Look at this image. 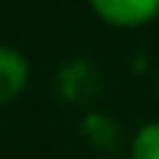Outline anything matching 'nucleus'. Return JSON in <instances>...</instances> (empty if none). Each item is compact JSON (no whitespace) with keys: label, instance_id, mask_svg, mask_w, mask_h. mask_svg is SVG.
Wrapping results in <instances>:
<instances>
[{"label":"nucleus","instance_id":"obj_1","mask_svg":"<svg viewBox=\"0 0 159 159\" xmlns=\"http://www.w3.org/2000/svg\"><path fill=\"white\" fill-rule=\"evenodd\" d=\"M91 10L116 28H140L159 16V0H94Z\"/></svg>","mask_w":159,"mask_h":159},{"label":"nucleus","instance_id":"obj_2","mask_svg":"<svg viewBox=\"0 0 159 159\" xmlns=\"http://www.w3.org/2000/svg\"><path fill=\"white\" fill-rule=\"evenodd\" d=\"M31 81V62L28 56L13 47V44H0V106L16 103Z\"/></svg>","mask_w":159,"mask_h":159},{"label":"nucleus","instance_id":"obj_3","mask_svg":"<svg viewBox=\"0 0 159 159\" xmlns=\"http://www.w3.org/2000/svg\"><path fill=\"white\" fill-rule=\"evenodd\" d=\"M91 78H94V69H88L84 62H72V66L59 69V88L72 103H78L91 91Z\"/></svg>","mask_w":159,"mask_h":159},{"label":"nucleus","instance_id":"obj_4","mask_svg":"<svg viewBox=\"0 0 159 159\" xmlns=\"http://www.w3.org/2000/svg\"><path fill=\"white\" fill-rule=\"evenodd\" d=\"M128 159H159V119L147 122L134 131L131 147H128Z\"/></svg>","mask_w":159,"mask_h":159},{"label":"nucleus","instance_id":"obj_5","mask_svg":"<svg viewBox=\"0 0 159 159\" xmlns=\"http://www.w3.org/2000/svg\"><path fill=\"white\" fill-rule=\"evenodd\" d=\"M84 134L91 137L94 147L109 150L112 140L119 137V128H116V122H112L109 116H103V112H91V116H84Z\"/></svg>","mask_w":159,"mask_h":159},{"label":"nucleus","instance_id":"obj_6","mask_svg":"<svg viewBox=\"0 0 159 159\" xmlns=\"http://www.w3.org/2000/svg\"><path fill=\"white\" fill-rule=\"evenodd\" d=\"M156 94H159V69H156Z\"/></svg>","mask_w":159,"mask_h":159}]
</instances>
